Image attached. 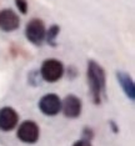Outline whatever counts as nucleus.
<instances>
[{
	"instance_id": "1",
	"label": "nucleus",
	"mask_w": 135,
	"mask_h": 146,
	"mask_svg": "<svg viewBox=\"0 0 135 146\" xmlns=\"http://www.w3.org/2000/svg\"><path fill=\"white\" fill-rule=\"evenodd\" d=\"M86 79L91 102L100 106L104 100H106V72L99 62L95 60H88Z\"/></svg>"
},
{
	"instance_id": "2",
	"label": "nucleus",
	"mask_w": 135,
	"mask_h": 146,
	"mask_svg": "<svg viewBox=\"0 0 135 146\" xmlns=\"http://www.w3.org/2000/svg\"><path fill=\"white\" fill-rule=\"evenodd\" d=\"M40 76L47 82H57L64 76L65 66L58 59H47L40 66Z\"/></svg>"
},
{
	"instance_id": "3",
	"label": "nucleus",
	"mask_w": 135,
	"mask_h": 146,
	"mask_svg": "<svg viewBox=\"0 0 135 146\" xmlns=\"http://www.w3.org/2000/svg\"><path fill=\"white\" fill-rule=\"evenodd\" d=\"M45 33L47 28L41 19L34 18L28 21L25 26V38L29 42L35 46H41L45 41Z\"/></svg>"
},
{
	"instance_id": "4",
	"label": "nucleus",
	"mask_w": 135,
	"mask_h": 146,
	"mask_svg": "<svg viewBox=\"0 0 135 146\" xmlns=\"http://www.w3.org/2000/svg\"><path fill=\"white\" fill-rule=\"evenodd\" d=\"M16 137L24 144H35L40 137V127L35 121L25 120L19 125L18 131H16Z\"/></svg>"
},
{
	"instance_id": "5",
	"label": "nucleus",
	"mask_w": 135,
	"mask_h": 146,
	"mask_svg": "<svg viewBox=\"0 0 135 146\" xmlns=\"http://www.w3.org/2000/svg\"><path fill=\"white\" fill-rule=\"evenodd\" d=\"M39 110L45 116H57L59 112H61V99L59 95L54 92H49L41 96V99L38 102Z\"/></svg>"
},
{
	"instance_id": "6",
	"label": "nucleus",
	"mask_w": 135,
	"mask_h": 146,
	"mask_svg": "<svg viewBox=\"0 0 135 146\" xmlns=\"http://www.w3.org/2000/svg\"><path fill=\"white\" fill-rule=\"evenodd\" d=\"M83 110V102L74 94H69L61 100V112L68 119H78Z\"/></svg>"
},
{
	"instance_id": "7",
	"label": "nucleus",
	"mask_w": 135,
	"mask_h": 146,
	"mask_svg": "<svg viewBox=\"0 0 135 146\" xmlns=\"http://www.w3.org/2000/svg\"><path fill=\"white\" fill-rule=\"evenodd\" d=\"M19 114L10 106H4L0 109V130L9 132L18 126Z\"/></svg>"
},
{
	"instance_id": "8",
	"label": "nucleus",
	"mask_w": 135,
	"mask_h": 146,
	"mask_svg": "<svg viewBox=\"0 0 135 146\" xmlns=\"http://www.w3.org/2000/svg\"><path fill=\"white\" fill-rule=\"evenodd\" d=\"M20 18L13 9H3L0 11V29L5 33H11L19 29Z\"/></svg>"
},
{
	"instance_id": "9",
	"label": "nucleus",
	"mask_w": 135,
	"mask_h": 146,
	"mask_svg": "<svg viewBox=\"0 0 135 146\" xmlns=\"http://www.w3.org/2000/svg\"><path fill=\"white\" fill-rule=\"evenodd\" d=\"M115 76H116V80L119 82L121 90L125 94L129 100L134 101L135 100V84H134V80L133 78L125 71H119L118 70L115 72Z\"/></svg>"
},
{
	"instance_id": "10",
	"label": "nucleus",
	"mask_w": 135,
	"mask_h": 146,
	"mask_svg": "<svg viewBox=\"0 0 135 146\" xmlns=\"http://www.w3.org/2000/svg\"><path fill=\"white\" fill-rule=\"evenodd\" d=\"M59 34H60V26L58 24L50 25L49 29H47V33H45V42L51 48H57Z\"/></svg>"
},
{
	"instance_id": "11",
	"label": "nucleus",
	"mask_w": 135,
	"mask_h": 146,
	"mask_svg": "<svg viewBox=\"0 0 135 146\" xmlns=\"http://www.w3.org/2000/svg\"><path fill=\"white\" fill-rule=\"evenodd\" d=\"M15 3V6L16 9L19 10V13L23 15H26L28 14V10H29V4H28V0H14Z\"/></svg>"
},
{
	"instance_id": "12",
	"label": "nucleus",
	"mask_w": 135,
	"mask_h": 146,
	"mask_svg": "<svg viewBox=\"0 0 135 146\" xmlns=\"http://www.w3.org/2000/svg\"><path fill=\"white\" fill-rule=\"evenodd\" d=\"M94 130L90 127V126H85L81 131V139L84 140H88V141H91L94 139Z\"/></svg>"
},
{
	"instance_id": "13",
	"label": "nucleus",
	"mask_w": 135,
	"mask_h": 146,
	"mask_svg": "<svg viewBox=\"0 0 135 146\" xmlns=\"http://www.w3.org/2000/svg\"><path fill=\"white\" fill-rule=\"evenodd\" d=\"M68 75L70 76V79H75V78H76V75H78V70H76V68H75L74 65L69 66V69H68Z\"/></svg>"
},
{
	"instance_id": "14",
	"label": "nucleus",
	"mask_w": 135,
	"mask_h": 146,
	"mask_svg": "<svg viewBox=\"0 0 135 146\" xmlns=\"http://www.w3.org/2000/svg\"><path fill=\"white\" fill-rule=\"evenodd\" d=\"M73 146H93L91 145V141H88V140H84V139H80V140L75 141Z\"/></svg>"
},
{
	"instance_id": "15",
	"label": "nucleus",
	"mask_w": 135,
	"mask_h": 146,
	"mask_svg": "<svg viewBox=\"0 0 135 146\" xmlns=\"http://www.w3.org/2000/svg\"><path fill=\"white\" fill-rule=\"evenodd\" d=\"M109 127L111 129V131H113L114 134H119V125L114 120H109Z\"/></svg>"
}]
</instances>
